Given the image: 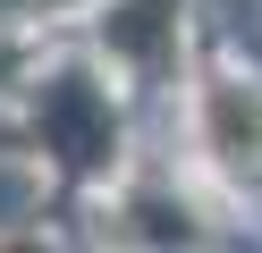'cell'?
I'll use <instances>...</instances> for the list:
<instances>
[{
	"label": "cell",
	"mask_w": 262,
	"mask_h": 253,
	"mask_svg": "<svg viewBox=\"0 0 262 253\" xmlns=\"http://www.w3.org/2000/svg\"><path fill=\"white\" fill-rule=\"evenodd\" d=\"M102 42H110L119 67L161 76V67H169V42H178V0H119V9L102 17Z\"/></svg>",
	"instance_id": "3"
},
{
	"label": "cell",
	"mask_w": 262,
	"mask_h": 253,
	"mask_svg": "<svg viewBox=\"0 0 262 253\" xmlns=\"http://www.w3.org/2000/svg\"><path fill=\"white\" fill-rule=\"evenodd\" d=\"M127 219H136L127 236H152V245H169V236H178V245H194V236H203V228H194L186 211H169V202H136Z\"/></svg>",
	"instance_id": "4"
},
{
	"label": "cell",
	"mask_w": 262,
	"mask_h": 253,
	"mask_svg": "<svg viewBox=\"0 0 262 253\" xmlns=\"http://www.w3.org/2000/svg\"><path fill=\"white\" fill-rule=\"evenodd\" d=\"M194 135L228 177H262V84L245 76H203L194 93Z\"/></svg>",
	"instance_id": "2"
},
{
	"label": "cell",
	"mask_w": 262,
	"mask_h": 253,
	"mask_svg": "<svg viewBox=\"0 0 262 253\" xmlns=\"http://www.w3.org/2000/svg\"><path fill=\"white\" fill-rule=\"evenodd\" d=\"M26 9H34V0H0V17H26Z\"/></svg>",
	"instance_id": "5"
},
{
	"label": "cell",
	"mask_w": 262,
	"mask_h": 253,
	"mask_svg": "<svg viewBox=\"0 0 262 253\" xmlns=\"http://www.w3.org/2000/svg\"><path fill=\"white\" fill-rule=\"evenodd\" d=\"M34 144L51 152L59 177H102V169L119 160V110H110V93L85 76V67L42 76V93H34Z\"/></svg>",
	"instance_id": "1"
}]
</instances>
